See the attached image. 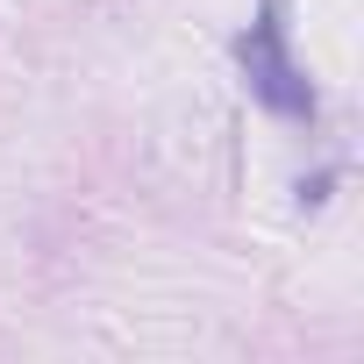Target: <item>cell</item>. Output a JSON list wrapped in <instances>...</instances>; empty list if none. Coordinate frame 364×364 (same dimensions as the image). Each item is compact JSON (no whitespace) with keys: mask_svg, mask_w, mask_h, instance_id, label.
I'll return each instance as SVG.
<instances>
[{"mask_svg":"<svg viewBox=\"0 0 364 364\" xmlns=\"http://www.w3.org/2000/svg\"><path fill=\"white\" fill-rule=\"evenodd\" d=\"M236 58H243V72H250V93H257L272 114H314V86H307L300 65L286 58V36H279L272 15L250 22V36L236 43Z\"/></svg>","mask_w":364,"mask_h":364,"instance_id":"cell-1","label":"cell"}]
</instances>
